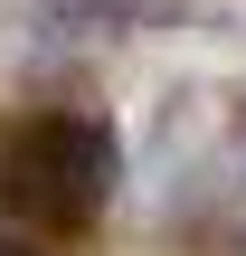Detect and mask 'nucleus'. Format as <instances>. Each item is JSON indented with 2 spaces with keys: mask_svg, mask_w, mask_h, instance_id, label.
<instances>
[{
  "mask_svg": "<svg viewBox=\"0 0 246 256\" xmlns=\"http://www.w3.org/2000/svg\"><path fill=\"white\" fill-rule=\"evenodd\" d=\"M19 152H28L19 162V190H38L47 218H85L95 190H114V142L95 124H38Z\"/></svg>",
  "mask_w": 246,
  "mask_h": 256,
  "instance_id": "f257e3e1",
  "label": "nucleus"
}]
</instances>
